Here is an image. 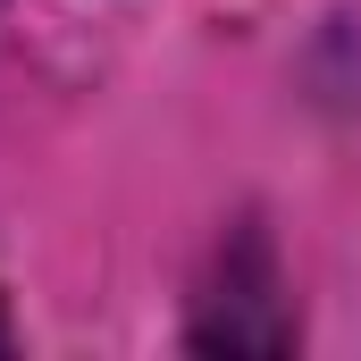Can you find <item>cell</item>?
<instances>
[{"instance_id":"1","label":"cell","mask_w":361,"mask_h":361,"mask_svg":"<svg viewBox=\"0 0 361 361\" xmlns=\"http://www.w3.org/2000/svg\"><path fill=\"white\" fill-rule=\"evenodd\" d=\"M0 345H8V328H0Z\"/></svg>"}]
</instances>
